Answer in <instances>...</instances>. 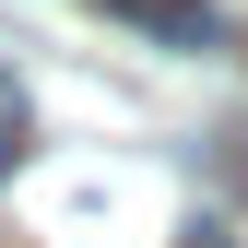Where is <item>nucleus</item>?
<instances>
[{
    "label": "nucleus",
    "instance_id": "nucleus-2",
    "mask_svg": "<svg viewBox=\"0 0 248 248\" xmlns=\"http://www.w3.org/2000/svg\"><path fill=\"white\" fill-rule=\"evenodd\" d=\"M24 142H36V107H24V83H12V71H0V177H12V166H24Z\"/></svg>",
    "mask_w": 248,
    "mask_h": 248
},
{
    "label": "nucleus",
    "instance_id": "nucleus-1",
    "mask_svg": "<svg viewBox=\"0 0 248 248\" xmlns=\"http://www.w3.org/2000/svg\"><path fill=\"white\" fill-rule=\"evenodd\" d=\"M118 24H142V36H166V47H213L225 24H213V0H107Z\"/></svg>",
    "mask_w": 248,
    "mask_h": 248
}]
</instances>
